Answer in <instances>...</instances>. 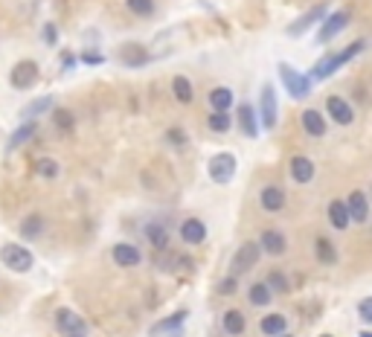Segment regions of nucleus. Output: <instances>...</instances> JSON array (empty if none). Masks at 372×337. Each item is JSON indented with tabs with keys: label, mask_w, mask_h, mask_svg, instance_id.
I'll return each mask as SVG.
<instances>
[{
	"label": "nucleus",
	"mask_w": 372,
	"mask_h": 337,
	"mask_svg": "<svg viewBox=\"0 0 372 337\" xmlns=\"http://www.w3.org/2000/svg\"><path fill=\"white\" fill-rule=\"evenodd\" d=\"M259 331L265 337H280L288 331V317L285 314H265L259 320Z\"/></svg>",
	"instance_id": "obj_25"
},
{
	"label": "nucleus",
	"mask_w": 372,
	"mask_h": 337,
	"mask_svg": "<svg viewBox=\"0 0 372 337\" xmlns=\"http://www.w3.org/2000/svg\"><path fill=\"white\" fill-rule=\"evenodd\" d=\"M346 209H349V221L352 224H366L369 221V198H366V192H361V189L349 192Z\"/></svg>",
	"instance_id": "obj_14"
},
{
	"label": "nucleus",
	"mask_w": 372,
	"mask_h": 337,
	"mask_svg": "<svg viewBox=\"0 0 372 337\" xmlns=\"http://www.w3.org/2000/svg\"><path fill=\"white\" fill-rule=\"evenodd\" d=\"M285 192H282V186H265L262 192H259V204H262V209L265 212H280V209H285Z\"/></svg>",
	"instance_id": "obj_23"
},
{
	"label": "nucleus",
	"mask_w": 372,
	"mask_h": 337,
	"mask_svg": "<svg viewBox=\"0 0 372 337\" xmlns=\"http://www.w3.org/2000/svg\"><path fill=\"white\" fill-rule=\"evenodd\" d=\"M111 259L120 265V268H140L143 253H140V247L131 245V242H116L111 247Z\"/></svg>",
	"instance_id": "obj_13"
},
{
	"label": "nucleus",
	"mask_w": 372,
	"mask_h": 337,
	"mask_svg": "<svg viewBox=\"0 0 372 337\" xmlns=\"http://www.w3.org/2000/svg\"><path fill=\"white\" fill-rule=\"evenodd\" d=\"M326 111H329V120L338 123V125H352V123H355V111H352V105L338 93H331L326 99Z\"/></svg>",
	"instance_id": "obj_12"
},
{
	"label": "nucleus",
	"mask_w": 372,
	"mask_h": 337,
	"mask_svg": "<svg viewBox=\"0 0 372 337\" xmlns=\"http://www.w3.org/2000/svg\"><path fill=\"white\" fill-rule=\"evenodd\" d=\"M364 50H366V38H358V41H352L349 47H343V50H338V53H326L320 62L311 67L308 78H311L315 85H317V82H326V78H331L340 67H346L352 58H355L358 53H364Z\"/></svg>",
	"instance_id": "obj_1"
},
{
	"label": "nucleus",
	"mask_w": 372,
	"mask_h": 337,
	"mask_svg": "<svg viewBox=\"0 0 372 337\" xmlns=\"http://www.w3.org/2000/svg\"><path fill=\"white\" fill-rule=\"evenodd\" d=\"M32 172L38 177H44V181H55V177L62 174V163L53 160V157H35V160H32Z\"/></svg>",
	"instance_id": "obj_29"
},
{
	"label": "nucleus",
	"mask_w": 372,
	"mask_h": 337,
	"mask_svg": "<svg viewBox=\"0 0 372 337\" xmlns=\"http://www.w3.org/2000/svg\"><path fill=\"white\" fill-rule=\"evenodd\" d=\"M329 224L335 227V230H346L352 221H349V209H346V201H340V198H335V201H329Z\"/></svg>",
	"instance_id": "obj_26"
},
{
	"label": "nucleus",
	"mask_w": 372,
	"mask_h": 337,
	"mask_svg": "<svg viewBox=\"0 0 372 337\" xmlns=\"http://www.w3.org/2000/svg\"><path fill=\"white\" fill-rule=\"evenodd\" d=\"M259 250L262 253H268V256H282L285 250H288V239L280 233V230H265L262 235H259Z\"/></svg>",
	"instance_id": "obj_20"
},
{
	"label": "nucleus",
	"mask_w": 372,
	"mask_h": 337,
	"mask_svg": "<svg viewBox=\"0 0 372 337\" xmlns=\"http://www.w3.org/2000/svg\"><path fill=\"white\" fill-rule=\"evenodd\" d=\"M76 62H79V58H76L70 50H64V53H62V73H70Z\"/></svg>",
	"instance_id": "obj_43"
},
{
	"label": "nucleus",
	"mask_w": 372,
	"mask_h": 337,
	"mask_svg": "<svg viewBox=\"0 0 372 337\" xmlns=\"http://www.w3.org/2000/svg\"><path fill=\"white\" fill-rule=\"evenodd\" d=\"M265 285H268L273 294H291V280L285 276V270H280V268L268 270V276H265Z\"/></svg>",
	"instance_id": "obj_35"
},
{
	"label": "nucleus",
	"mask_w": 372,
	"mask_h": 337,
	"mask_svg": "<svg viewBox=\"0 0 372 337\" xmlns=\"http://www.w3.org/2000/svg\"><path fill=\"white\" fill-rule=\"evenodd\" d=\"M53 125L58 134H70L76 128V114L70 108H53Z\"/></svg>",
	"instance_id": "obj_34"
},
{
	"label": "nucleus",
	"mask_w": 372,
	"mask_h": 337,
	"mask_svg": "<svg viewBox=\"0 0 372 337\" xmlns=\"http://www.w3.org/2000/svg\"><path fill=\"white\" fill-rule=\"evenodd\" d=\"M38 128H41V125H38V120H27V123L18 125V128L9 134V140H6V154H12V151L21 149L24 143H29L32 137L38 134Z\"/></svg>",
	"instance_id": "obj_17"
},
{
	"label": "nucleus",
	"mask_w": 372,
	"mask_h": 337,
	"mask_svg": "<svg viewBox=\"0 0 372 337\" xmlns=\"http://www.w3.org/2000/svg\"><path fill=\"white\" fill-rule=\"evenodd\" d=\"M151 62V53H146V47L140 44H131L123 50V64L125 67H146Z\"/></svg>",
	"instance_id": "obj_31"
},
{
	"label": "nucleus",
	"mask_w": 372,
	"mask_h": 337,
	"mask_svg": "<svg viewBox=\"0 0 372 337\" xmlns=\"http://www.w3.org/2000/svg\"><path fill=\"white\" fill-rule=\"evenodd\" d=\"M38 78H41V67H38V62H32V58H24V62H18L9 70V85L15 90H29V88H35Z\"/></svg>",
	"instance_id": "obj_7"
},
{
	"label": "nucleus",
	"mask_w": 372,
	"mask_h": 337,
	"mask_svg": "<svg viewBox=\"0 0 372 337\" xmlns=\"http://www.w3.org/2000/svg\"><path fill=\"white\" fill-rule=\"evenodd\" d=\"M280 337H294V334H288V331H285V334H280Z\"/></svg>",
	"instance_id": "obj_46"
},
{
	"label": "nucleus",
	"mask_w": 372,
	"mask_h": 337,
	"mask_svg": "<svg viewBox=\"0 0 372 337\" xmlns=\"http://www.w3.org/2000/svg\"><path fill=\"white\" fill-rule=\"evenodd\" d=\"M280 125V102H277V88L265 82L259 88V128L273 131Z\"/></svg>",
	"instance_id": "obj_3"
},
{
	"label": "nucleus",
	"mask_w": 372,
	"mask_h": 337,
	"mask_svg": "<svg viewBox=\"0 0 372 337\" xmlns=\"http://www.w3.org/2000/svg\"><path fill=\"white\" fill-rule=\"evenodd\" d=\"M320 337H335V334H329V331H326V334H320Z\"/></svg>",
	"instance_id": "obj_45"
},
{
	"label": "nucleus",
	"mask_w": 372,
	"mask_h": 337,
	"mask_svg": "<svg viewBox=\"0 0 372 337\" xmlns=\"http://www.w3.org/2000/svg\"><path fill=\"white\" fill-rule=\"evenodd\" d=\"M178 235H181V242H184V245L198 247V245L207 242V224L201 221V218H195V215H192V218H186V221L181 224Z\"/></svg>",
	"instance_id": "obj_16"
},
{
	"label": "nucleus",
	"mask_w": 372,
	"mask_h": 337,
	"mask_svg": "<svg viewBox=\"0 0 372 337\" xmlns=\"http://www.w3.org/2000/svg\"><path fill=\"white\" fill-rule=\"evenodd\" d=\"M315 253H317V262L331 268V265H338V247L331 245V239H326V235H317L315 239Z\"/></svg>",
	"instance_id": "obj_27"
},
{
	"label": "nucleus",
	"mask_w": 372,
	"mask_h": 337,
	"mask_svg": "<svg viewBox=\"0 0 372 337\" xmlns=\"http://www.w3.org/2000/svg\"><path fill=\"white\" fill-rule=\"evenodd\" d=\"M125 6L137 18H151L154 12H158V4H154V0H125Z\"/></svg>",
	"instance_id": "obj_37"
},
{
	"label": "nucleus",
	"mask_w": 372,
	"mask_h": 337,
	"mask_svg": "<svg viewBox=\"0 0 372 337\" xmlns=\"http://www.w3.org/2000/svg\"><path fill=\"white\" fill-rule=\"evenodd\" d=\"M44 230H47V221H44V215H41V212H29V215L24 218V221H21V227H18L21 239H27V242L41 239Z\"/></svg>",
	"instance_id": "obj_22"
},
{
	"label": "nucleus",
	"mask_w": 372,
	"mask_h": 337,
	"mask_svg": "<svg viewBox=\"0 0 372 337\" xmlns=\"http://www.w3.org/2000/svg\"><path fill=\"white\" fill-rule=\"evenodd\" d=\"M207 128H209L212 134H227V131L233 128V116H230L227 111H212L209 120H207Z\"/></svg>",
	"instance_id": "obj_36"
},
{
	"label": "nucleus",
	"mask_w": 372,
	"mask_h": 337,
	"mask_svg": "<svg viewBox=\"0 0 372 337\" xmlns=\"http://www.w3.org/2000/svg\"><path fill=\"white\" fill-rule=\"evenodd\" d=\"M143 239L149 242V247H151V250L163 253V250L169 247V227H166V224H160V221H149V224L143 227Z\"/></svg>",
	"instance_id": "obj_19"
},
{
	"label": "nucleus",
	"mask_w": 372,
	"mask_h": 337,
	"mask_svg": "<svg viewBox=\"0 0 372 337\" xmlns=\"http://www.w3.org/2000/svg\"><path fill=\"white\" fill-rule=\"evenodd\" d=\"M277 73H280V78H282V85H285V90H288L291 99L303 102V99L311 96V88H315V82L308 78V73H300L297 67L288 64V62H280L277 64Z\"/></svg>",
	"instance_id": "obj_2"
},
{
	"label": "nucleus",
	"mask_w": 372,
	"mask_h": 337,
	"mask_svg": "<svg viewBox=\"0 0 372 337\" xmlns=\"http://www.w3.org/2000/svg\"><path fill=\"white\" fill-rule=\"evenodd\" d=\"M239 291V276H224V280L219 282V294H224V296H233V294H236Z\"/></svg>",
	"instance_id": "obj_40"
},
{
	"label": "nucleus",
	"mask_w": 372,
	"mask_h": 337,
	"mask_svg": "<svg viewBox=\"0 0 372 337\" xmlns=\"http://www.w3.org/2000/svg\"><path fill=\"white\" fill-rule=\"evenodd\" d=\"M76 58H79V64H90V67L105 64V53H96V50H85V53H79Z\"/></svg>",
	"instance_id": "obj_39"
},
{
	"label": "nucleus",
	"mask_w": 372,
	"mask_h": 337,
	"mask_svg": "<svg viewBox=\"0 0 372 337\" xmlns=\"http://www.w3.org/2000/svg\"><path fill=\"white\" fill-rule=\"evenodd\" d=\"M55 329L64 337H88V320L73 308H55Z\"/></svg>",
	"instance_id": "obj_8"
},
{
	"label": "nucleus",
	"mask_w": 372,
	"mask_h": 337,
	"mask_svg": "<svg viewBox=\"0 0 372 337\" xmlns=\"http://www.w3.org/2000/svg\"><path fill=\"white\" fill-rule=\"evenodd\" d=\"M326 15H329V4H317V6H311L305 15H300L297 21H291V24H288V35H291V38H303L311 27H317Z\"/></svg>",
	"instance_id": "obj_10"
},
{
	"label": "nucleus",
	"mask_w": 372,
	"mask_h": 337,
	"mask_svg": "<svg viewBox=\"0 0 372 337\" xmlns=\"http://www.w3.org/2000/svg\"><path fill=\"white\" fill-rule=\"evenodd\" d=\"M41 35H44V44H47V47H55V44H58V27H55L53 21H47V24H44Z\"/></svg>",
	"instance_id": "obj_42"
},
{
	"label": "nucleus",
	"mask_w": 372,
	"mask_h": 337,
	"mask_svg": "<svg viewBox=\"0 0 372 337\" xmlns=\"http://www.w3.org/2000/svg\"><path fill=\"white\" fill-rule=\"evenodd\" d=\"M221 329H224L227 337H242L247 331V317L239 308H227L221 314Z\"/></svg>",
	"instance_id": "obj_21"
},
{
	"label": "nucleus",
	"mask_w": 372,
	"mask_h": 337,
	"mask_svg": "<svg viewBox=\"0 0 372 337\" xmlns=\"http://www.w3.org/2000/svg\"><path fill=\"white\" fill-rule=\"evenodd\" d=\"M247 303H250V305H256V308H268V305L273 303V291L265 285V280L253 282V285L247 288Z\"/></svg>",
	"instance_id": "obj_28"
},
{
	"label": "nucleus",
	"mask_w": 372,
	"mask_h": 337,
	"mask_svg": "<svg viewBox=\"0 0 372 337\" xmlns=\"http://www.w3.org/2000/svg\"><path fill=\"white\" fill-rule=\"evenodd\" d=\"M259 259H262L259 245H256V242H244V245L236 250V256H233V262H230V273H233V276H242V273H247V270L256 268V262H259Z\"/></svg>",
	"instance_id": "obj_9"
},
{
	"label": "nucleus",
	"mask_w": 372,
	"mask_h": 337,
	"mask_svg": "<svg viewBox=\"0 0 372 337\" xmlns=\"http://www.w3.org/2000/svg\"><path fill=\"white\" fill-rule=\"evenodd\" d=\"M236 169H239V160H236V154H230V151L212 154V157H209V163H207L209 181H212V184H219V186H227V184L233 181V177H236Z\"/></svg>",
	"instance_id": "obj_4"
},
{
	"label": "nucleus",
	"mask_w": 372,
	"mask_h": 337,
	"mask_svg": "<svg viewBox=\"0 0 372 337\" xmlns=\"http://www.w3.org/2000/svg\"><path fill=\"white\" fill-rule=\"evenodd\" d=\"M349 21H352V12L349 9H338V12H329L323 21H320V32H317V38L315 41L317 44H329V41H335V38L349 27Z\"/></svg>",
	"instance_id": "obj_6"
},
{
	"label": "nucleus",
	"mask_w": 372,
	"mask_h": 337,
	"mask_svg": "<svg viewBox=\"0 0 372 337\" xmlns=\"http://www.w3.org/2000/svg\"><path fill=\"white\" fill-rule=\"evenodd\" d=\"M186 317H189L186 308L174 311V314H169V317H163L160 323H154V326H151V337H163V334H169V331H181V326L186 323Z\"/></svg>",
	"instance_id": "obj_24"
},
{
	"label": "nucleus",
	"mask_w": 372,
	"mask_h": 337,
	"mask_svg": "<svg viewBox=\"0 0 372 337\" xmlns=\"http://www.w3.org/2000/svg\"><path fill=\"white\" fill-rule=\"evenodd\" d=\"M288 172H291V181L294 184H311L315 181V174H317V166H315V160L311 157H305V154H294L291 157V163H288Z\"/></svg>",
	"instance_id": "obj_11"
},
{
	"label": "nucleus",
	"mask_w": 372,
	"mask_h": 337,
	"mask_svg": "<svg viewBox=\"0 0 372 337\" xmlns=\"http://www.w3.org/2000/svg\"><path fill=\"white\" fill-rule=\"evenodd\" d=\"M172 93H174V99H178L181 105H192V99H195V88H192V82L186 76H174L172 78Z\"/></svg>",
	"instance_id": "obj_32"
},
{
	"label": "nucleus",
	"mask_w": 372,
	"mask_h": 337,
	"mask_svg": "<svg viewBox=\"0 0 372 337\" xmlns=\"http://www.w3.org/2000/svg\"><path fill=\"white\" fill-rule=\"evenodd\" d=\"M166 143H169V146H174V149H186L189 137H186V131H184L181 125H172V128L166 131Z\"/></svg>",
	"instance_id": "obj_38"
},
{
	"label": "nucleus",
	"mask_w": 372,
	"mask_h": 337,
	"mask_svg": "<svg viewBox=\"0 0 372 337\" xmlns=\"http://www.w3.org/2000/svg\"><path fill=\"white\" fill-rule=\"evenodd\" d=\"M358 317H361V323L372 326V296H364L358 303Z\"/></svg>",
	"instance_id": "obj_41"
},
{
	"label": "nucleus",
	"mask_w": 372,
	"mask_h": 337,
	"mask_svg": "<svg viewBox=\"0 0 372 337\" xmlns=\"http://www.w3.org/2000/svg\"><path fill=\"white\" fill-rule=\"evenodd\" d=\"M358 337H372V331H358Z\"/></svg>",
	"instance_id": "obj_44"
},
{
	"label": "nucleus",
	"mask_w": 372,
	"mask_h": 337,
	"mask_svg": "<svg viewBox=\"0 0 372 337\" xmlns=\"http://www.w3.org/2000/svg\"><path fill=\"white\" fill-rule=\"evenodd\" d=\"M0 262H4L12 273H29L32 265H35V256H32L29 247L18 245V242H9V245L0 247Z\"/></svg>",
	"instance_id": "obj_5"
},
{
	"label": "nucleus",
	"mask_w": 372,
	"mask_h": 337,
	"mask_svg": "<svg viewBox=\"0 0 372 337\" xmlns=\"http://www.w3.org/2000/svg\"><path fill=\"white\" fill-rule=\"evenodd\" d=\"M207 102H209L212 111H230L233 108V90L230 88H212Z\"/></svg>",
	"instance_id": "obj_33"
},
{
	"label": "nucleus",
	"mask_w": 372,
	"mask_h": 337,
	"mask_svg": "<svg viewBox=\"0 0 372 337\" xmlns=\"http://www.w3.org/2000/svg\"><path fill=\"white\" fill-rule=\"evenodd\" d=\"M53 102H55V96H50V93H47V96H38L35 102H29V105L21 111V120H24V123H27V120H38L41 114H47V111L55 108Z\"/></svg>",
	"instance_id": "obj_30"
},
{
	"label": "nucleus",
	"mask_w": 372,
	"mask_h": 337,
	"mask_svg": "<svg viewBox=\"0 0 372 337\" xmlns=\"http://www.w3.org/2000/svg\"><path fill=\"white\" fill-rule=\"evenodd\" d=\"M300 123H303V131H305L308 137H326V131H329L326 116H323L317 108H305V111L300 114Z\"/></svg>",
	"instance_id": "obj_18"
},
{
	"label": "nucleus",
	"mask_w": 372,
	"mask_h": 337,
	"mask_svg": "<svg viewBox=\"0 0 372 337\" xmlns=\"http://www.w3.org/2000/svg\"><path fill=\"white\" fill-rule=\"evenodd\" d=\"M236 125H239V131L247 137V140H256L259 137V114H256V108H253L250 102H242L239 105V116H236Z\"/></svg>",
	"instance_id": "obj_15"
}]
</instances>
